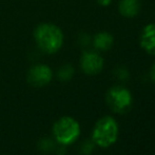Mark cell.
Wrapping results in <instances>:
<instances>
[{
  "mask_svg": "<svg viewBox=\"0 0 155 155\" xmlns=\"http://www.w3.org/2000/svg\"><path fill=\"white\" fill-rule=\"evenodd\" d=\"M140 0H121L119 2V13L124 17H134L140 11Z\"/></svg>",
  "mask_w": 155,
  "mask_h": 155,
  "instance_id": "cell-8",
  "label": "cell"
},
{
  "mask_svg": "<svg viewBox=\"0 0 155 155\" xmlns=\"http://www.w3.org/2000/svg\"><path fill=\"white\" fill-rule=\"evenodd\" d=\"M97 2L102 6H108V5H110V4H111L112 0H97Z\"/></svg>",
  "mask_w": 155,
  "mask_h": 155,
  "instance_id": "cell-12",
  "label": "cell"
},
{
  "mask_svg": "<svg viewBox=\"0 0 155 155\" xmlns=\"http://www.w3.org/2000/svg\"><path fill=\"white\" fill-rule=\"evenodd\" d=\"M81 68L88 75H96L102 70L104 59L100 55L94 52H84L81 57Z\"/></svg>",
  "mask_w": 155,
  "mask_h": 155,
  "instance_id": "cell-5",
  "label": "cell"
},
{
  "mask_svg": "<svg viewBox=\"0 0 155 155\" xmlns=\"http://www.w3.org/2000/svg\"><path fill=\"white\" fill-rule=\"evenodd\" d=\"M151 77H152V79L155 81V63H154L153 67H152V70H151Z\"/></svg>",
  "mask_w": 155,
  "mask_h": 155,
  "instance_id": "cell-13",
  "label": "cell"
},
{
  "mask_svg": "<svg viewBox=\"0 0 155 155\" xmlns=\"http://www.w3.org/2000/svg\"><path fill=\"white\" fill-rule=\"evenodd\" d=\"M54 136L62 145H70L76 140L80 133L79 124L71 117H62L57 120L53 128Z\"/></svg>",
  "mask_w": 155,
  "mask_h": 155,
  "instance_id": "cell-3",
  "label": "cell"
},
{
  "mask_svg": "<svg viewBox=\"0 0 155 155\" xmlns=\"http://www.w3.org/2000/svg\"><path fill=\"white\" fill-rule=\"evenodd\" d=\"M35 39L37 45L47 53H55L61 48L63 35L59 28L50 23H43L37 27L35 31Z\"/></svg>",
  "mask_w": 155,
  "mask_h": 155,
  "instance_id": "cell-1",
  "label": "cell"
},
{
  "mask_svg": "<svg viewBox=\"0 0 155 155\" xmlns=\"http://www.w3.org/2000/svg\"><path fill=\"white\" fill-rule=\"evenodd\" d=\"M118 127L112 117H104L97 121L93 130L92 138L99 147L108 148L116 141Z\"/></svg>",
  "mask_w": 155,
  "mask_h": 155,
  "instance_id": "cell-2",
  "label": "cell"
},
{
  "mask_svg": "<svg viewBox=\"0 0 155 155\" xmlns=\"http://www.w3.org/2000/svg\"><path fill=\"white\" fill-rule=\"evenodd\" d=\"M140 47L147 53L155 55V23L143 28L140 35Z\"/></svg>",
  "mask_w": 155,
  "mask_h": 155,
  "instance_id": "cell-7",
  "label": "cell"
},
{
  "mask_svg": "<svg viewBox=\"0 0 155 155\" xmlns=\"http://www.w3.org/2000/svg\"><path fill=\"white\" fill-rule=\"evenodd\" d=\"M114 42V38L113 36L108 32H100L95 35L94 37V47L97 50H101V51H107L113 45Z\"/></svg>",
  "mask_w": 155,
  "mask_h": 155,
  "instance_id": "cell-9",
  "label": "cell"
},
{
  "mask_svg": "<svg viewBox=\"0 0 155 155\" xmlns=\"http://www.w3.org/2000/svg\"><path fill=\"white\" fill-rule=\"evenodd\" d=\"M52 79V71L49 67L38 64L33 67L29 72L28 80L34 87H42L49 84Z\"/></svg>",
  "mask_w": 155,
  "mask_h": 155,
  "instance_id": "cell-6",
  "label": "cell"
},
{
  "mask_svg": "<svg viewBox=\"0 0 155 155\" xmlns=\"http://www.w3.org/2000/svg\"><path fill=\"white\" fill-rule=\"evenodd\" d=\"M74 74V69L70 64H65L63 67L60 68V70L58 71V77L61 80H69L72 78Z\"/></svg>",
  "mask_w": 155,
  "mask_h": 155,
  "instance_id": "cell-10",
  "label": "cell"
},
{
  "mask_svg": "<svg viewBox=\"0 0 155 155\" xmlns=\"http://www.w3.org/2000/svg\"><path fill=\"white\" fill-rule=\"evenodd\" d=\"M116 75L118 76L120 79H126V78L129 76V73H128V71H127L126 69L121 68V69H119L118 71L116 72Z\"/></svg>",
  "mask_w": 155,
  "mask_h": 155,
  "instance_id": "cell-11",
  "label": "cell"
},
{
  "mask_svg": "<svg viewBox=\"0 0 155 155\" xmlns=\"http://www.w3.org/2000/svg\"><path fill=\"white\" fill-rule=\"evenodd\" d=\"M107 102L114 112L123 113L130 108L132 104V96L127 89L114 87L107 94Z\"/></svg>",
  "mask_w": 155,
  "mask_h": 155,
  "instance_id": "cell-4",
  "label": "cell"
}]
</instances>
